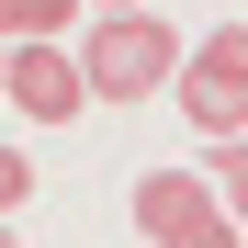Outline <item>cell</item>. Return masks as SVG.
<instances>
[{"instance_id": "6da1fadb", "label": "cell", "mask_w": 248, "mask_h": 248, "mask_svg": "<svg viewBox=\"0 0 248 248\" xmlns=\"http://www.w3.org/2000/svg\"><path fill=\"white\" fill-rule=\"evenodd\" d=\"M68 57H79V91H91V102H158L170 68H181V34L158 12H102L91 46H68Z\"/></svg>"}, {"instance_id": "7a4b0ae2", "label": "cell", "mask_w": 248, "mask_h": 248, "mask_svg": "<svg viewBox=\"0 0 248 248\" xmlns=\"http://www.w3.org/2000/svg\"><path fill=\"white\" fill-rule=\"evenodd\" d=\"M0 102H23V124H79V113H91L68 34H34V46H12V57H0Z\"/></svg>"}, {"instance_id": "3957f363", "label": "cell", "mask_w": 248, "mask_h": 248, "mask_svg": "<svg viewBox=\"0 0 248 248\" xmlns=\"http://www.w3.org/2000/svg\"><path fill=\"white\" fill-rule=\"evenodd\" d=\"M170 91H181V113H192V136H248V79H215V68H170Z\"/></svg>"}, {"instance_id": "277c9868", "label": "cell", "mask_w": 248, "mask_h": 248, "mask_svg": "<svg viewBox=\"0 0 248 248\" xmlns=\"http://www.w3.org/2000/svg\"><path fill=\"white\" fill-rule=\"evenodd\" d=\"M192 215H203V170H147L136 181V226L147 237H181Z\"/></svg>"}, {"instance_id": "5b68a950", "label": "cell", "mask_w": 248, "mask_h": 248, "mask_svg": "<svg viewBox=\"0 0 248 248\" xmlns=\"http://www.w3.org/2000/svg\"><path fill=\"white\" fill-rule=\"evenodd\" d=\"M79 0H0V46H34V34H68Z\"/></svg>"}, {"instance_id": "8992f818", "label": "cell", "mask_w": 248, "mask_h": 248, "mask_svg": "<svg viewBox=\"0 0 248 248\" xmlns=\"http://www.w3.org/2000/svg\"><path fill=\"white\" fill-rule=\"evenodd\" d=\"M192 68H215V79H248V23H215V34H203V57Z\"/></svg>"}, {"instance_id": "52a82bcc", "label": "cell", "mask_w": 248, "mask_h": 248, "mask_svg": "<svg viewBox=\"0 0 248 248\" xmlns=\"http://www.w3.org/2000/svg\"><path fill=\"white\" fill-rule=\"evenodd\" d=\"M158 248H237V215H226V203H203V215H192L181 237H158Z\"/></svg>"}, {"instance_id": "ba28073f", "label": "cell", "mask_w": 248, "mask_h": 248, "mask_svg": "<svg viewBox=\"0 0 248 248\" xmlns=\"http://www.w3.org/2000/svg\"><path fill=\"white\" fill-rule=\"evenodd\" d=\"M23 203H34V158H23V147H0V215H23Z\"/></svg>"}, {"instance_id": "9c48e42d", "label": "cell", "mask_w": 248, "mask_h": 248, "mask_svg": "<svg viewBox=\"0 0 248 248\" xmlns=\"http://www.w3.org/2000/svg\"><path fill=\"white\" fill-rule=\"evenodd\" d=\"M79 12H147V0H79Z\"/></svg>"}, {"instance_id": "30bf717a", "label": "cell", "mask_w": 248, "mask_h": 248, "mask_svg": "<svg viewBox=\"0 0 248 248\" xmlns=\"http://www.w3.org/2000/svg\"><path fill=\"white\" fill-rule=\"evenodd\" d=\"M0 248H23V237H12V215H0Z\"/></svg>"}]
</instances>
